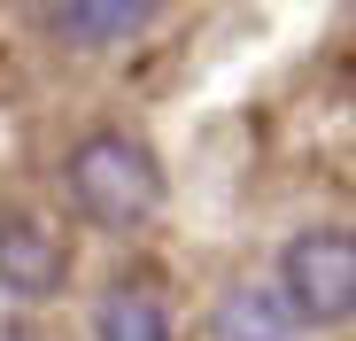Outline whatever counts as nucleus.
Segmentation results:
<instances>
[{
	"mask_svg": "<svg viewBox=\"0 0 356 341\" xmlns=\"http://www.w3.org/2000/svg\"><path fill=\"white\" fill-rule=\"evenodd\" d=\"M63 187L101 233H140L163 209V163L132 132H86L70 148V163H63Z\"/></svg>",
	"mask_w": 356,
	"mask_h": 341,
	"instance_id": "nucleus-1",
	"label": "nucleus"
},
{
	"mask_svg": "<svg viewBox=\"0 0 356 341\" xmlns=\"http://www.w3.org/2000/svg\"><path fill=\"white\" fill-rule=\"evenodd\" d=\"M279 295L302 326H348L356 318V233L310 225L279 248Z\"/></svg>",
	"mask_w": 356,
	"mask_h": 341,
	"instance_id": "nucleus-2",
	"label": "nucleus"
},
{
	"mask_svg": "<svg viewBox=\"0 0 356 341\" xmlns=\"http://www.w3.org/2000/svg\"><path fill=\"white\" fill-rule=\"evenodd\" d=\"M63 279H70L63 233L47 217H31V209H0V295L47 303V295H63Z\"/></svg>",
	"mask_w": 356,
	"mask_h": 341,
	"instance_id": "nucleus-3",
	"label": "nucleus"
},
{
	"mask_svg": "<svg viewBox=\"0 0 356 341\" xmlns=\"http://www.w3.org/2000/svg\"><path fill=\"white\" fill-rule=\"evenodd\" d=\"M155 16H163V0H54L47 8L54 39H70V47H124Z\"/></svg>",
	"mask_w": 356,
	"mask_h": 341,
	"instance_id": "nucleus-4",
	"label": "nucleus"
},
{
	"mask_svg": "<svg viewBox=\"0 0 356 341\" xmlns=\"http://www.w3.org/2000/svg\"><path fill=\"white\" fill-rule=\"evenodd\" d=\"M302 318L286 310L279 287H225L209 310V341H294Z\"/></svg>",
	"mask_w": 356,
	"mask_h": 341,
	"instance_id": "nucleus-5",
	"label": "nucleus"
},
{
	"mask_svg": "<svg viewBox=\"0 0 356 341\" xmlns=\"http://www.w3.org/2000/svg\"><path fill=\"white\" fill-rule=\"evenodd\" d=\"M93 341H178V318L155 287L124 279V287H108L93 303Z\"/></svg>",
	"mask_w": 356,
	"mask_h": 341,
	"instance_id": "nucleus-6",
	"label": "nucleus"
},
{
	"mask_svg": "<svg viewBox=\"0 0 356 341\" xmlns=\"http://www.w3.org/2000/svg\"><path fill=\"white\" fill-rule=\"evenodd\" d=\"M0 341H39V333L31 326H0Z\"/></svg>",
	"mask_w": 356,
	"mask_h": 341,
	"instance_id": "nucleus-7",
	"label": "nucleus"
}]
</instances>
